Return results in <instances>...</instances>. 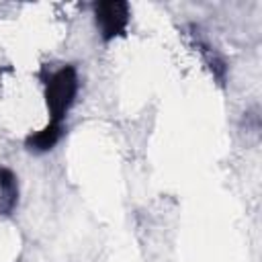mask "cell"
Instances as JSON below:
<instances>
[{
    "label": "cell",
    "mask_w": 262,
    "mask_h": 262,
    "mask_svg": "<svg viewBox=\"0 0 262 262\" xmlns=\"http://www.w3.org/2000/svg\"><path fill=\"white\" fill-rule=\"evenodd\" d=\"M78 88H80L78 72L70 63L43 76V96H45V104L49 113V123L63 125L66 115L76 102Z\"/></svg>",
    "instance_id": "1"
},
{
    "label": "cell",
    "mask_w": 262,
    "mask_h": 262,
    "mask_svg": "<svg viewBox=\"0 0 262 262\" xmlns=\"http://www.w3.org/2000/svg\"><path fill=\"white\" fill-rule=\"evenodd\" d=\"M94 23L104 43H111L127 33L131 20V6L125 0H100L92 4Z\"/></svg>",
    "instance_id": "2"
},
{
    "label": "cell",
    "mask_w": 262,
    "mask_h": 262,
    "mask_svg": "<svg viewBox=\"0 0 262 262\" xmlns=\"http://www.w3.org/2000/svg\"><path fill=\"white\" fill-rule=\"evenodd\" d=\"M190 37H192V43H194L196 51L203 55V61H205L207 68L211 70L213 78L223 86V84H225V76H227L225 59L215 51V47H211L209 41H205V39L199 35V29H196V27H190Z\"/></svg>",
    "instance_id": "3"
},
{
    "label": "cell",
    "mask_w": 262,
    "mask_h": 262,
    "mask_svg": "<svg viewBox=\"0 0 262 262\" xmlns=\"http://www.w3.org/2000/svg\"><path fill=\"white\" fill-rule=\"evenodd\" d=\"M66 133V125H55V123H47L43 129L35 131V133H29L25 137V147L33 154H45L49 149H53L59 139L63 137Z\"/></svg>",
    "instance_id": "4"
},
{
    "label": "cell",
    "mask_w": 262,
    "mask_h": 262,
    "mask_svg": "<svg viewBox=\"0 0 262 262\" xmlns=\"http://www.w3.org/2000/svg\"><path fill=\"white\" fill-rule=\"evenodd\" d=\"M18 205V178L8 166H0V217L14 213Z\"/></svg>",
    "instance_id": "5"
}]
</instances>
